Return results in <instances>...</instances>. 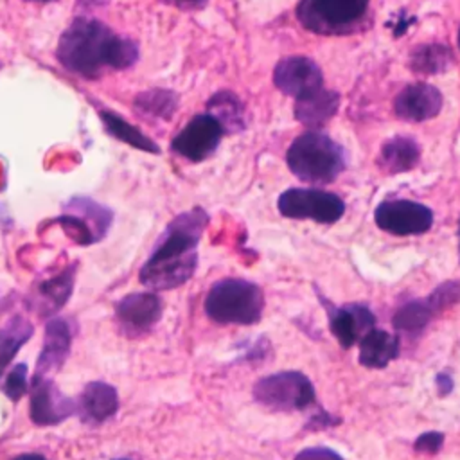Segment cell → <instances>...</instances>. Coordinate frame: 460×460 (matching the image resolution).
I'll return each instance as SVG.
<instances>
[{
    "label": "cell",
    "instance_id": "cell-8",
    "mask_svg": "<svg viewBox=\"0 0 460 460\" xmlns=\"http://www.w3.org/2000/svg\"><path fill=\"white\" fill-rule=\"evenodd\" d=\"M376 223L394 235H417L429 230L433 214L428 207L410 199L383 201L376 208Z\"/></svg>",
    "mask_w": 460,
    "mask_h": 460
},
{
    "label": "cell",
    "instance_id": "cell-9",
    "mask_svg": "<svg viewBox=\"0 0 460 460\" xmlns=\"http://www.w3.org/2000/svg\"><path fill=\"white\" fill-rule=\"evenodd\" d=\"M29 417L38 426H52L75 411V401L66 397L47 376L34 374L29 385Z\"/></svg>",
    "mask_w": 460,
    "mask_h": 460
},
{
    "label": "cell",
    "instance_id": "cell-35",
    "mask_svg": "<svg viewBox=\"0 0 460 460\" xmlns=\"http://www.w3.org/2000/svg\"><path fill=\"white\" fill-rule=\"evenodd\" d=\"M117 460H128V458H117Z\"/></svg>",
    "mask_w": 460,
    "mask_h": 460
},
{
    "label": "cell",
    "instance_id": "cell-16",
    "mask_svg": "<svg viewBox=\"0 0 460 460\" xmlns=\"http://www.w3.org/2000/svg\"><path fill=\"white\" fill-rule=\"evenodd\" d=\"M331 331L340 341L341 347L349 349L356 341H359L370 329H374L372 313L359 304L345 305L340 309H332L329 313Z\"/></svg>",
    "mask_w": 460,
    "mask_h": 460
},
{
    "label": "cell",
    "instance_id": "cell-5",
    "mask_svg": "<svg viewBox=\"0 0 460 460\" xmlns=\"http://www.w3.org/2000/svg\"><path fill=\"white\" fill-rule=\"evenodd\" d=\"M368 7V0H302L296 16L305 29L320 34L349 31Z\"/></svg>",
    "mask_w": 460,
    "mask_h": 460
},
{
    "label": "cell",
    "instance_id": "cell-34",
    "mask_svg": "<svg viewBox=\"0 0 460 460\" xmlns=\"http://www.w3.org/2000/svg\"><path fill=\"white\" fill-rule=\"evenodd\" d=\"M458 47H460V31H458Z\"/></svg>",
    "mask_w": 460,
    "mask_h": 460
},
{
    "label": "cell",
    "instance_id": "cell-18",
    "mask_svg": "<svg viewBox=\"0 0 460 460\" xmlns=\"http://www.w3.org/2000/svg\"><path fill=\"white\" fill-rule=\"evenodd\" d=\"M340 106V95L331 90H318L313 95L298 99L295 104V117L309 128H320L325 124Z\"/></svg>",
    "mask_w": 460,
    "mask_h": 460
},
{
    "label": "cell",
    "instance_id": "cell-17",
    "mask_svg": "<svg viewBox=\"0 0 460 460\" xmlns=\"http://www.w3.org/2000/svg\"><path fill=\"white\" fill-rule=\"evenodd\" d=\"M399 354V338L381 331L370 329L359 340V361L368 368H383Z\"/></svg>",
    "mask_w": 460,
    "mask_h": 460
},
{
    "label": "cell",
    "instance_id": "cell-2",
    "mask_svg": "<svg viewBox=\"0 0 460 460\" xmlns=\"http://www.w3.org/2000/svg\"><path fill=\"white\" fill-rule=\"evenodd\" d=\"M207 221L208 217L199 207L176 216L140 268V282L155 291L174 289L185 284L196 270V246Z\"/></svg>",
    "mask_w": 460,
    "mask_h": 460
},
{
    "label": "cell",
    "instance_id": "cell-29",
    "mask_svg": "<svg viewBox=\"0 0 460 460\" xmlns=\"http://www.w3.org/2000/svg\"><path fill=\"white\" fill-rule=\"evenodd\" d=\"M293 460H343V458L329 447H307V449H302Z\"/></svg>",
    "mask_w": 460,
    "mask_h": 460
},
{
    "label": "cell",
    "instance_id": "cell-15",
    "mask_svg": "<svg viewBox=\"0 0 460 460\" xmlns=\"http://www.w3.org/2000/svg\"><path fill=\"white\" fill-rule=\"evenodd\" d=\"M72 334L74 332H72L70 320L56 316L47 322L45 341H43V349L38 358L36 374L47 376L49 370H56L65 363V359L70 352Z\"/></svg>",
    "mask_w": 460,
    "mask_h": 460
},
{
    "label": "cell",
    "instance_id": "cell-32",
    "mask_svg": "<svg viewBox=\"0 0 460 460\" xmlns=\"http://www.w3.org/2000/svg\"><path fill=\"white\" fill-rule=\"evenodd\" d=\"M167 2L176 4V5H180V7H194V5L203 4L205 0H167Z\"/></svg>",
    "mask_w": 460,
    "mask_h": 460
},
{
    "label": "cell",
    "instance_id": "cell-27",
    "mask_svg": "<svg viewBox=\"0 0 460 460\" xmlns=\"http://www.w3.org/2000/svg\"><path fill=\"white\" fill-rule=\"evenodd\" d=\"M72 284H74V273L68 268L63 273H59L58 277L45 280L40 286V291H38L40 298L45 300L43 304L50 305V311H56L68 300V296L72 293Z\"/></svg>",
    "mask_w": 460,
    "mask_h": 460
},
{
    "label": "cell",
    "instance_id": "cell-1",
    "mask_svg": "<svg viewBox=\"0 0 460 460\" xmlns=\"http://www.w3.org/2000/svg\"><path fill=\"white\" fill-rule=\"evenodd\" d=\"M59 63L86 79H97L106 68L124 70L138 59L133 40L113 32L95 18H75L58 41Z\"/></svg>",
    "mask_w": 460,
    "mask_h": 460
},
{
    "label": "cell",
    "instance_id": "cell-7",
    "mask_svg": "<svg viewBox=\"0 0 460 460\" xmlns=\"http://www.w3.org/2000/svg\"><path fill=\"white\" fill-rule=\"evenodd\" d=\"M277 207L286 217L318 223H334L345 212V205L336 194L318 189H289L280 194Z\"/></svg>",
    "mask_w": 460,
    "mask_h": 460
},
{
    "label": "cell",
    "instance_id": "cell-22",
    "mask_svg": "<svg viewBox=\"0 0 460 460\" xmlns=\"http://www.w3.org/2000/svg\"><path fill=\"white\" fill-rule=\"evenodd\" d=\"M32 336V323L23 316H13L0 329V376L18 354L22 345Z\"/></svg>",
    "mask_w": 460,
    "mask_h": 460
},
{
    "label": "cell",
    "instance_id": "cell-14",
    "mask_svg": "<svg viewBox=\"0 0 460 460\" xmlns=\"http://www.w3.org/2000/svg\"><path fill=\"white\" fill-rule=\"evenodd\" d=\"M119 410L117 390L102 381L88 383L75 399V413L83 422L101 424L111 419Z\"/></svg>",
    "mask_w": 460,
    "mask_h": 460
},
{
    "label": "cell",
    "instance_id": "cell-23",
    "mask_svg": "<svg viewBox=\"0 0 460 460\" xmlns=\"http://www.w3.org/2000/svg\"><path fill=\"white\" fill-rule=\"evenodd\" d=\"M453 63V56L444 45H420L410 56L411 70L419 74H437L449 68Z\"/></svg>",
    "mask_w": 460,
    "mask_h": 460
},
{
    "label": "cell",
    "instance_id": "cell-33",
    "mask_svg": "<svg viewBox=\"0 0 460 460\" xmlns=\"http://www.w3.org/2000/svg\"><path fill=\"white\" fill-rule=\"evenodd\" d=\"M29 2H40V4H47V2H54V0H29Z\"/></svg>",
    "mask_w": 460,
    "mask_h": 460
},
{
    "label": "cell",
    "instance_id": "cell-25",
    "mask_svg": "<svg viewBox=\"0 0 460 460\" xmlns=\"http://www.w3.org/2000/svg\"><path fill=\"white\" fill-rule=\"evenodd\" d=\"M176 104H178V99L171 90L140 92L133 101V106L138 113L147 117H158V119H169L174 113Z\"/></svg>",
    "mask_w": 460,
    "mask_h": 460
},
{
    "label": "cell",
    "instance_id": "cell-4",
    "mask_svg": "<svg viewBox=\"0 0 460 460\" xmlns=\"http://www.w3.org/2000/svg\"><path fill=\"white\" fill-rule=\"evenodd\" d=\"M264 307L262 291L243 279L216 282L205 298V313L217 323H255Z\"/></svg>",
    "mask_w": 460,
    "mask_h": 460
},
{
    "label": "cell",
    "instance_id": "cell-12",
    "mask_svg": "<svg viewBox=\"0 0 460 460\" xmlns=\"http://www.w3.org/2000/svg\"><path fill=\"white\" fill-rule=\"evenodd\" d=\"M160 314L162 300L151 291L129 293L115 305V316L119 320V325L128 336L144 334L160 320Z\"/></svg>",
    "mask_w": 460,
    "mask_h": 460
},
{
    "label": "cell",
    "instance_id": "cell-19",
    "mask_svg": "<svg viewBox=\"0 0 460 460\" xmlns=\"http://www.w3.org/2000/svg\"><path fill=\"white\" fill-rule=\"evenodd\" d=\"M419 160V146L406 137H395L379 151V167L386 172H402L411 169Z\"/></svg>",
    "mask_w": 460,
    "mask_h": 460
},
{
    "label": "cell",
    "instance_id": "cell-31",
    "mask_svg": "<svg viewBox=\"0 0 460 460\" xmlns=\"http://www.w3.org/2000/svg\"><path fill=\"white\" fill-rule=\"evenodd\" d=\"M13 460H47V458L40 453H22V455L14 456Z\"/></svg>",
    "mask_w": 460,
    "mask_h": 460
},
{
    "label": "cell",
    "instance_id": "cell-26",
    "mask_svg": "<svg viewBox=\"0 0 460 460\" xmlns=\"http://www.w3.org/2000/svg\"><path fill=\"white\" fill-rule=\"evenodd\" d=\"M207 108L210 115L219 122L223 131H235L243 124V108L235 95L230 92L216 93L208 102Z\"/></svg>",
    "mask_w": 460,
    "mask_h": 460
},
{
    "label": "cell",
    "instance_id": "cell-6",
    "mask_svg": "<svg viewBox=\"0 0 460 460\" xmlns=\"http://www.w3.org/2000/svg\"><path fill=\"white\" fill-rule=\"evenodd\" d=\"M253 397L271 410L295 411L314 402V388L300 372H277L255 383Z\"/></svg>",
    "mask_w": 460,
    "mask_h": 460
},
{
    "label": "cell",
    "instance_id": "cell-30",
    "mask_svg": "<svg viewBox=\"0 0 460 460\" xmlns=\"http://www.w3.org/2000/svg\"><path fill=\"white\" fill-rule=\"evenodd\" d=\"M442 440L444 437L437 431H428V433H422L417 440H415V449L417 451H424V453H437L442 446Z\"/></svg>",
    "mask_w": 460,
    "mask_h": 460
},
{
    "label": "cell",
    "instance_id": "cell-20",
    "mask_svg": "<svg viewBox=\"0 0 460 460\" xmlns=\"http://www.w3.org/2000/svg\"><path fill=\"white\" fill-rule=\"evenodd\" d=\"M65 210L79 216L90 226L95 241L104 237V234L108 232V228L111 225V217H113V212L108 207H104L86 196L70 198L65 205Z\"/></svg>",
    "mask_w": 460,
    "mask_h": 460
},
{
    "label": "cell",
    "instance_id": "cell-21",
    "mask_svg": "<svg viewBox=\"0 0 460 460\" xmlns=\"http://www.w3.org/2000/svg\"><path fill=\"white\" fill-rule=\"evenodd\" d=\"M99 117L104 124V129L117 140L129 144L140 151H147V153H160V147L147 137L144 135L138 128L131 126L128 120H124L119 113L108 111V110H101Z\"/></svg>",
    "mask_w": 460,
    "mask_h": 460
},
{
    "label": "cell",
    "instance_id": "cell-3",
    "mask_svg": "<svg viewBox=\"0 0 460 460\" xmlns=\"http://www.w3.org/2000/svg\"><path fill=\"white\" fill-rule=\"evenodd\" d=\"M288 165L295 176L309 183H329L345 167V155L331 137L307 131L288 149Z\"/></svg>",
    "mask_w": 460,
    "mask_h": 460
},
{
    "label": "cell",
    "instance_id": "cell-24",
    "mask_svg": "<svg viewBox=\"0 0 460 460\" xmlns=\"http://www.w3.org/2000/svg\"><path fill=\"white\" fill-rule=\"evenodd\" d=\"M435 313L437 309L429 298L408 302L394 314V327L402 332H419L428 325Z\"/></svg>",
    "mask_w": 460,
    "mask_h": 460
},
{
    "label": "cell",
    "instance_id": "cell-10",
    "mask_svg": "<svg viewBox=\"0 0 460 460\" xmlns=\"http://www.w3.org/2000/svg\"><path fill=\"white\" fill-rule=\"evenodd\" d=\"M223 128L210 113L192 117L187 126L172 138L171 149L190 162H201L217 147Z\"/></svg>",
    "mask_w": 460,
    "mask_h": 460
},
{
    "label": "cell",
    "instance_id": "cell-13",
    "mask_svg": "<svg viewBox=\"0 0 460 460\" xmlns=\"http://www.w3.org/2000/svg\"><path fill=\"white\" fill-rule=\"evenodd\" d=\"M442 108V93L426 83H415L399 92L394 101L395 113L404 120H428Z\"/></svg>",
    "mask_w": 460,
    "mask_h": 460
},
{
    "label": "cell",
    "instance_id": "cell-11",
    "mask_svg": "<svg viewBox=\"0 0 460 460\" xmlns=\"http://www.w3.org/2000/svg\"><path fill=\"white\" fill-rule=\"evenodd\" d=\"M273 81L286 95L304 99L323 88V74L320 66L304 56L284 58L277 63Z\"/></svg>",
    "mask_w": 460,
    "mask_h": 460
},
{
    "label": "cell",
    "instance_id": "cell-28",
    "mask_svg": "<svg viewBox=\"0 0 460 460\" xmlns=\"http://www.w3.org/2000/svg\"><path fill=\"white\" fill-rule=\"evenodd\" d=\"M4 394L13 401H20L27 392H29V383H27V365L25 363H18L14 365L9 374L4 379L2 385Z\"/></svg>",
    "mask_w": 460,
    "mask_h": 460
}]
</instances>
